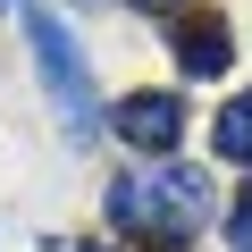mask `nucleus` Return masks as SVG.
<instances>
[{"mask_svg":"<svg viewBox=\"0 0 252 252\" xmlns=\"http://www.w3.org/2000/svg\"><path fill=\"white\" fill-rule=\"evenodd\" d=\"M26 34H34V59H42V84H51V101H59V118H67V135L84 143L93 126H101V93H93V76H84L76 34L51 26V9H26Z\"/></svg>","mask_w":252,"mask_h":252,"instance_id":"nucleus-1","label":"nucleus"},{"mask_svg":"<svg viewBox=\"0 0 252 252\" xmlns=\"http://www.w3.org/2000/svg\"><path fill=\"white\" fill-rule=\"evenodd\" d=\"M118 143L177 152V143H185V101H177V93H126V101H118Z\"/></svg>","mask_w":252,"mask_h":252,"instance_id":"nucleus-2","label":"nucleus"},{"mask_svg":"<svg viewBox=\"0 0 252 252\" xmlns=\"http://www.w3.org/2000/svg\"><path fill=\"white\" fill-rule=\"evenodd\" d=\"M168 51H177V67L202 84V76H227V59H235V34H227V17H177Z\"/></svg>","mask_w":252,"mask_h":252,"instance_id":"nucleus-3","label":"nucleus"},{"mask_svg":"<svg viewBox=\"0 0 252 252\" xmlns=\"http://www.w3.org/2000/svg\"><path fill=\"white\" fill-rule=\"evenodd\" d=\"M101 210H109V227H126V235H168V210H160V177H118L109 193H101Z\"/></svg>","mask_w":252,"mask_h":252,"instance_id":"nucleus-4","label":"nucleus"},{"mask_svg":"<svg viewBox=\"0 0 252 252\" xmlns=\"http://www.w3.org/2000/svg\"><path fill=\"white\" fill-rule=\"evenodd\" d=\"M160 210H168V235H177V227H202V219H210V177L185 168V160L160 168Z\"/></svg>","mask_w":252,"mask_h":252,"instance_id":"nucleus-5","label":"nucleus"},{"mask_svg":"<svg viewBox=\"0 0 252 252\" xmlns=\"http://www.w3.org/2000/svg\"><path fill=\"white\" fill-rule=\"evenodd\" d=\"M210 143H219V160L252 168V93H235V101L219 109V126H210Z\"/></svg>","mask_w":252,"mask_h":252,"instance_id":"nucleus-6","label":"nucleus"},{"mask_svg":"<svg viewBox=\"0 0 252 252\" xmlns=\"http://www.w3.org/2000/svg\"><path fill=\"white\" fill-rule=\"evenodd\" d=\"M227 244L252 252V177H244V193H235V210H227Z\"/></svg>","mask_w":252,"mask_h":252,"instance_id":"nucleus-7","label":"nucleus"},{"mask_svg":"<svg viewBox=\"0 0 252 252\" xmlns=\"http://www.w3.org/2000/svg\"><path fill=\"white\" fill-rule=\"evenodd\" d=\"M135 9H168V0H135Z\"/></svg>","mask_w":252,"mask_h":252,"instance_id":"nucleus-8","label":"nucleus"},{"mask_svg":"<svg viewBox=\"0 0 252 252\" xmlns=\"http://www.w3.org/2000/svg\"><path fill=\"white\" fill-rule=\"evenodd\" d=\"M84 9H101V0H84Z\"/></svg>","mask_w":252,"mask_h":252,"instance_id":"nucleus-9","label":"nucleus"}]
</instances>
